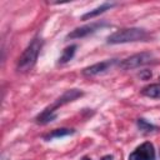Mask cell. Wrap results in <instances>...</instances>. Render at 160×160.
Masks as SVG:
<instances>
[{
    "label": "cell",
    "mask_w": 160,
    "mask_h": 160,
    "mask_svg": "<svg viewBox=\"0 0 160 160\" xmlns=\"http://www.w3.org/2000/svg\"><path fill=\"white\" fill-rule=\"evenodd\" d=\"M155 159H156L155 148L150 141H145L140 144L129 155V160H155Z\"/></svg>",
    "instance_id": "5"
},
{
    "label": "cell",
    "mask_w": 160,
    "mask_h": 160,
    "mask_svg": "<svg viewBox=\"0 0 160 160\" xmlns=\"http://www.w3.org/2000/svg\"><path fill=\"white\" fill-rule=\"evenodd\" d=\"M141 94L150 99H160V85L159 84H150L142 88Z\"/></svg>",
    "instance_id": "11"
},
{
    "label": "cell",
    "mask_w": 160,
    "mask_h": 160,
    "mask_svg": "<svg viewBox=\"0 0 160 160\" xmlns=\"http://www.w3.org/2000/svg\"><path fill=\"white\" fill-rule=\"evenodd\" d=\"M82 160H91V159H90V158H88V156H84V158H82Z\"/></svg>",
    "instance_id": "16"
},
{
    "label": "cell",
    "mask_w": 160,
    "mask_h": 160,
    "mask_svg": "<svg viewBox=\"0 0 160 160\" xmlns=\"http://www.w3.org/2000/svg\"><path fill=\"white\" fill-rule=\"evenodd\" d=\"M151 76H152V72H151L150 70H148V69L141 70V71L139 72V78H140L141 80H149Z\"/></svg>",
    "instance_id": "14"
},
{
    "label": "cell",
    "mask_w": 160,
    "mask_h": 160,
    "mask_svg": "<svg viewBox=\"0 0 160 160\" xmlns=\"http://www.w3.org/2000/svg\"><path fill=\"white\" fill-rule=\"evenodd\" d=\"M146 38H148V32L141 28H125L110 34L106 39V42L110 45H116V44L142 41Z\"/></svg>",
    "instance_id": "2"
},
{
    "label": "cell",
    "mask_w": 160,
    "mask_h": 160,
    "mask_svg": "<svg viewBox=\"0 0 160 160\" xmlns=\"http://www.w3.org/2000/svg\"><path fill=\"white\" fill-rule=\"evenodd\" d=\"M71 134H74V130H72V129L60 128V129H55V130L48 132L46 135H44V140L50 141V140H52V139H59V138L68 136V135H71Z\"/></svg>",
    "instance_id": "10"
},
{
    "label": "cell",
    "mask_w": 160,
    "mask_h": 160,
    "mask_svg": "<svg viewBox=\"0 0 160 160\" xmlns=\"http://www.w3.org/2000/svg\"><path fill=\"white\" fill-rule=\"evenodd\" d=\"M105 26H109V22L101 20V21H95V22H91V24H86L84 26H80V28H75L74 30H71L68 35H66V40L69 39H81V38H85V36H89L94 32H96L98 30L105 28Z\"/></svg>",
    "instance_id": "4"
},
{
    "label": "cell",
    "mask_w": 160,
    "mask_h": 160,
    "mask_svg": "<svg viewBox=\"0 0 160 160\" xmlns=\"http://www.w3.org/2000/svg\"><path fill=\"white\" fill-rule=\"evenodd\" d=\"M154 59H155V56H154L152 52H150V51H141V52L134 54V55L121 60L119 62V66L122 70H132V69H136V68H140L142 65L152 62Z\"/></svg>",
    "instance_id": "3"
},
{
    "label": "cell",
    "mask_w": 160,
    "mask_h": 160,
    "mask_svg": "<svg viewBox=\"0 0 160 160\" xmlns=\"http://www.w3.org/2000/svg\"><path fill=\"white\" fill-rule=\"evenodd\" d=\"M101 160H112V156H111V155H106V156H104Z\"/></svg>",
    "instance_id": "15"
},
{
    "label": "cell",
    "mask_w": 160,
    "mask_h": 160,
    "mask_svg": "<svg viewBox=\"0 0 160 160\" xmlns=\"http://www.w3.org/2000/svg\"><path fill=\"white\" fill-rule=\"evenodd\" d=\"M136 124H138V128H139V130H140V131H142V132H146V134H149V132H152V131H155V130L158 129L155 125H152L151 122H149L148 120H145V119H142V118L138 119Z\"/></svg>",
    "instance_id": "13"
},
{
    "label": "cell",
    "mask_w": 160,
    "mask_h": 160,
    "mask_svg": "<svg viewBox=\"0 0 160 160\" xmlns=\"http://www.w3.org/2000/svg\"><path fill=\"white\" fill-rule=\"evenodd\" d=\"M42 44H44V41L40 36H36L30 41V44L26 46V49L22 51V54L18 59V62H16L18 71L26 72L34 68V65L36 64L38 56L42 49Z\"/></svg>",
    "instance_id": "1"
},
{
    "label": "cell",
    "mask_w": 160,
    "mask_h": 160,
    "mask_svg": "<svg viewBox=\"0 0 160 160\" xmlns=\"http://www.w3.org/2000/svg\"><path fill=\"white\" fill-rule=\"evenodd\" d=\"M159 80H160V78H159Z\"/></svg>",
    "instance_id": "17"
},
{
    "label": "cell",
    "mask_w": 160,
    "mask_h": 160,
    "mask_svg": "<svg viewBox=\"0 0 160 160\" xmlns=\"http://www.w3.org/2000/svg\"><path fill=\"white\" fill-rule=\"evenodd\" d=\"M118 62L116 59H109V60H104L101 62H96V64H92L90 66H86L82 69L81 74L86 78H90V76H95V75H99V74H102L105 71H108L110 68H112L115 64Z\"/></svg>",
    "instance_id": "6"
},
{
    "label": "cell",
    "mask_w": 160,
    "mask_h": 160,
    "mask_svg": "<svg viewBox=\"0 0 160 160\" xmlns=\"http://www.w3.org/2000/svg\"><path fill=\"white\" fill-rule=\"evenodd\" d=\"M56 110H54L52 108H46L45 110H42L36 118H35V120H36V122L38 124H40V125H46V124H49V122H51V121H54L55 119H56Z\"/></svg>",
    "instance_id": "8"
},
{
    "label": "cell",
    "mask_w": 160,
    "mask_h": 160,
    "mask_svg": "<svg viewBox=\"0 0 160 160\" xmlns=\"http://www.w3.org/2000/svg\"><path fill=\"white\" fill-rule=\"evenodd\" d=\"M76 45L74 44V45H70V46H66L64 50H62V54L60 55V58H59V64H66V62H69L72 58H74V55H75V51H76Z\"/></svg>",
    "instance_id": "12"
},
{
    "label": "cell",
    "mask_w": 160,
    "mask_h": 160,
    "mask_svg": "<svg viewBox=\"0 0 160 160\" xmlns=\"http://www.w3.org/2000/svg\"><path fill=\"white\" fill-rule=\"evenodd\" d=\"M112 6H115V2H102V4H101V5H99L98 8H95V9L90 10V11L85 12V14L81 16V20H89V19H94V18L99 16L100 14L105 12L106 10L111 9Z\"/></svg>",
    "instance_id": "9"
},
{
    "label": "cell",
    "mask_w": 160,
    "mask_h": 160,
    "mask_svg": "<svg viewBox=\"0 0 160 160\" xmlns=\"http://www.w3.org/2000/svg\"><path fill=\"white\" fill-rule=\"evenodd\" d=\"M82 95H84V92H82L81 90H79V89H70V90H66L60 98H58V99L55 100V102H54L50 108H52L54 110H56L58 108H60V106H62V105H65V104H68V102H71V101L76 100L78 98L82 96Z\"/></svg>",
    "instance_id": "7"
}]
</instances>
